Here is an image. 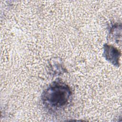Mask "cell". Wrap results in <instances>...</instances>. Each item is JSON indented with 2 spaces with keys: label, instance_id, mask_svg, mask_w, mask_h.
Wrapping results in <instances>:
<instances>
[{
  "label": "cell",
  "instance_id": "6da1fadb",
  "mask_svg": "<svg viewBox=\"0 0 122 122\" xmlns=\"http://www.w3.org/2000/svg\"><path fill=\"white\" fill-rule=\"evenodd\" d=\"M72 98L71 88L64 82L57 80L50 84L43 91L41 101L46 110L54 112L68 106Z\"/></svg>",
  "mask_w": 122,
  "mask_h": 122
},
{
  "label": "cell",
  "instance_id": "7a4b0ae2",
  "mask_svg": "<svg viewBox=\"0 0 122 122\" xmlns=\"http://www.w3.org/2000/svg\"><path fill=\"white\" fill-rule=\"evenodd\" d=\"M103 57L113 66L119 67L120 65V59L121 56V51L115 46L105 43L103 45Z\"/></svg>",
  "mask_w": 122,
  "mask_h": 122
},
{
  "label": "cell",
  "instance_id": "3957f363",
  "mask_svg": "<svg viewBox=\"0 0 122 122\" xmlns=\"http://www.w3.org/2000/svg\"><path fill=\"white\" fill-rule=\"evenodd\" d=\"M49 72L52 75H61L66 71L61 59L54 58L49 63Z\"/></svg>",
  "mask_w": 122,
  "mask_h": 122
},
{
  "label": "cell",
  "instance_id": "277c9868",
  "mask_svg": "<svg viewBox=\"0 0 122 122\" xmlns=\"http://www.w3.org/2000/svg\"><path fill=\"white\" fill-rule=\"evenodd\" d=\"M122 24L121 23H114L109 27L108 38L118 43L119 39H121Z\"/></svg>",
  "mask_w": 122,
  "mask_h": 122
}]
</instances>
